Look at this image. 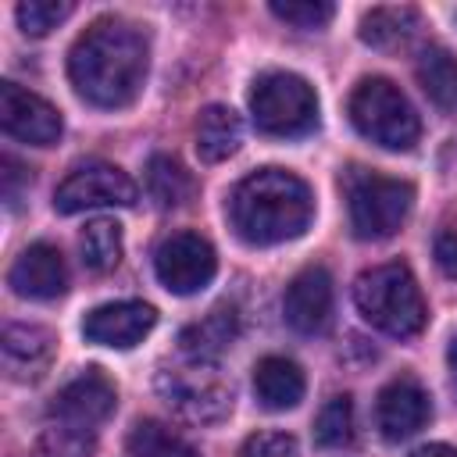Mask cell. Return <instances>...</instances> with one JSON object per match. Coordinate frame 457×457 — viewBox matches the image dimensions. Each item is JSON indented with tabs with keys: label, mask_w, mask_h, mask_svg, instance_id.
I'll return each instance as SVG.
<instances>
[{
	"label": "cell",
	"mask_w": 457,
	"mask_h": 457,
	"mask_svg": "<svg viewBox=\"0 0 457 457\" xmlns=\"http://www.w3.org/2000/svg\"><path fill=\"white\" fill-rule=\"evenodd\" d=\"M150 68L146 39L118 18L93 21L68 54V79L75 93L93 107H129Z\"/></svg>",
	"instance_id": "cell-1"
},
{
	"label": "cell",
	"mask_w": 457,
	"mask_h": 457,
	"mask_svg": "<svg viewBox=\"0 0 457 457\" xmlns=\"http://www.w3.org/2000/svg\"><path fill=\"white\" fill-rule=\"evenodd\" d=\"M311 218V186L286 168H257L228 196V221L236 236L250 246L289 243L307 232Z\"/></svg>",
	"instance_id": "cell-2"
},
{
	"label": "cell",
	"mask_w": 457,
	"mask_h": 457,
	"mask_svg": "<svg viewBox=\"0 0 457 457\" xmlns=\"http://www.w3.org/2000/svg\"><path fill=\"white\" fill-rule=\"evenodd\" d=\"M353 303L371 328H378L393 339L418 336L425 328V318H428L418 278L400 261L361 271L353 282Z\"/></svg>",
	"instance_id": "cell-3"
},
{
	"label": "cell",
	"mask_w": 457,
	"mask_h": 457,
	"mask_svg": "<svg viewBox=\"0 0 457 457\" xmlns=\"http://www.w3.org/2000/svg\"><path fill=\"white\" fill-rule=\"evenodd\" d=\"M154 386H157V396L171 407V414H179L189 425H214L228 418L236 400L232 382L221 375L214 361L179 357L171 364H161L154 375Z\"/></svg>",
	"instance_id": "cell-4"
},
{
	"label": "cell",
	"mask_w": 457,
	"mask_h": 457,
	"mask_svg": "<svg viewBox=\"0 0 457 457\" xmlns=\"http://www.w3.org/2000/svg\"><path fill=\"white\" fill-rule=\"evenodd\" d=\"M250 114L257 132L296 139L318 129V96L311 82L293 71H264L250 86Z\"/></svg>",
	"instance_id": "cell-5"
},
{
	"label": "cell",
	"mask_w": 457,
	"mask_h": 457,
	"mask_svg": "<svg viewBox=\"0 0 457 457\" xmlns=\"http://www.w3.org/2000/svg\"><path fill=\"white\" fill-rule=\"evenodd\" d=\"M350 228L357 239H389L411 214L414 189L403 179H389L368 168H350L343 175Z\"/></svg>",
	"instance_id": "cell-6"
},
{
	"label": "cell",
	"mask_w": 457,
	"mask_h": 457,
	"mask_svg": "<svg viewBox=\"0 0 457 457\" xmlns=\"http://www.w3.org/2000/svg\"><path fill=\"white\" fill-rule=\"evenodd\" d=\"M353 129L382 150H411L421 136V121L411 100L389 79H361L350 93Z\"/></svg>",
	"instance_id": "cell-7"
},
{
	"label": "cell",
	"mask_w": 457,
	"mask_h": 457,
	"mask_svg": "<svg viewBox=\"0 0 457 457\" xmlns=\"http://www.w3.org/2000/svg\"><path fill=\"white\" fill-rule=\"evenodd\" d=\"M139 200L136 182L104 161H89L79 164L54 193V207L61 214H79V211H93V207H132Z\"/></svg>",
	"instance_id": "cell-8"
},
{
	"label": "cell",
	"mask_w": 457,
	"mask_h": 457,
	"mask_svg": "<svg viewBox=\"0 0 457 457\" xmlns=\"http://www.w3.org/2000/svg\"><path fill=\"white\" fill-rule=\"evenodd\" d=\"M154 271H157V282L168 293L193 296V293H200L214 278L218 257H214V246L204 236H196V232H175V236H168L157 246Z\"/></svg>",
	"instance_id": "cell-9"
},
{
	"label": "cell",
	"mask_w": 457,
	"mask_h": 457,
	"mask_svg": "<svg viewBox=\"0 0 457 457\" xmlns=\"http://www.w3.org/2000/svg\"><path fill=\"white\" fill-rule=\"evenodd\" d=\"M0 125L11 139H21L29 146H54L64 132L61 111L18 82L0 86Z\"/></svg>",
	"instance_id": "cell-10"
},
{
	"label": "cell",
	"mask_w": 457,
	"mask_h": 457,
	"mask_svg": "<svg viewBox=\"0 0 457 457\" xmlns=\"http://www.w3.org/2000/svg\"><path fill=\"white\" fill-rule=\"evenodd\" d=\"M114 403H118L114 382L100 368H86L82 375H75L71 382H64L57 389V396L50 403V418L93 432L100 421H107L114 414Z\"/></svg>",
	"instance_id": "cell-11"
},
{
	"label": "cell",
	"mask_w": 457,
	"mask_h": 457,
	"mask_svg": "<svg viewBox=\"0 0 457 457\" xmlns=\"http://www.w3.org/2000/svg\"><path fill=\"white\" fill-rule=\"evenodd\" d=\"M332 307H336L332 275L325 268H318V264L303 268L286 286L282 314H286V325L293 332H300V336H321L332 325Z\"/></svg>",
	"instance_id": "cell-12"
},
{
	"label": "cell",
	"mask_w": 457,
	"mask_h": 457,
	"mask_svg": "<svg viewBox=\"0 0 457 457\" xmlns=\"http://www.w3.org/2000/svg\"><path fill=\"white\" fill-rule=\"evenodd\" d=\"M428 418H432V403H428V393L418 378L400 375V378L382 386V393L375 400V425L389 443L414 436L418 428L428 425Z\"/></svg>",
	"instance_id": "cell-13"
},
{
	"label": "cell",
	"mask_w": 457,
	"mask_h": 457,
	"mask_svg": "<svg viewBox=\"0 0 457 457\" xmlns=\"http://www.w3.org/2000/svg\"><path fill=\"white\" fill-rule=\"evenodd\" d=\"M157 325V311L143 300H118V303H104L93 307L82 321V336L96 346H114V350H129L136 343H143V336H150V328Z\"/></svg>",
	"instance_id": "cell-14"
},
{
	"label": "cell",
	"mask_w": 457,
	"mask_h": 457,
	"mask_svg": "<svg viewBox=\"0 0 457 457\" xmlns=\"http://www.w3.org/2000/svg\"><path fill=\"white\" fill-rule=\"evenodd\" d=\"M7 282L25 300H57L68 289V268H64L61 250L50 246V243L25 246L14 257V264L7 271Z\"/></svg>",
	"instance_id": "cell-15"
},
{
	"label": "cell",
	"mask_w": 457,
	"mask_h": 457,
	"mask_svg": "<svg viewBox=\"0 0 457 457\" xmlns=\"http://www.w3.org/2000/svg\"><path fill=\"white\" fill-rule=\"evenodd\" d=\"M303 389H307V382H303V371L296 361L271 353V357H261L253 364V393H257V403L264 411L296 407L303 400Z\"/></svg>",
	"instance_id": "cell-16"
},
{
	"label": "cell",
	"mask_w": 457,
	"mask_h": 457,
	"mask_svg": "<svg viewBox=\"0 0 457 457\" xmlns=\"http://www.w3.org/2000/svg\"><path fill=\"white\" fill-rule=\"evenodd\" d=\"M243 146V121L225 104H207L196 118V154L207 164L228 161Z\"/></svg>",
	"instance_id": "cell-17"
},
{
	"label": "cell",
	"mask_w": 457,
	"mask_h": 457,
	"mask_svg": "<svg viewBox=\"0 0 457 457\" xmlns=\"http://www.w3.org/2000/svg\"><path fill=\"white\" fill-rule=\"evenodd\" d=\"M236 336H239L236 311L232 307H214L211 314H204L200 321L182 328L179 350H182V357H193V361H218V353L228 350Z\"/></svg>",
	"instance_id": "cell-18"
},
{
	"label": "cell",
	"mask_w": 457,
	"mask_h": 457,
	"mask_svg": "<svg viewBox=\"0 0 457 457\" xmlns=\"http://www.w3.org/2000/svg\"><path fill=\"white\" fill-rule=\"evenodd\" d=\"M421 93L432 100L436 111L457 114V57L446 46H425L414 64Z\"/></svg>",
	"instance_id": "cell-19"
},
{
	"label": "cell",
	"mask_w": 457,
	"mask_h": 457,
	"mask_svg": "<svg viewBox=\"0 0 457 457\" xmlns=\"http://www.w3.org/2000/svg\"><path fill=\"white\" fill-rule=\"evenodd\" d=\"M146 193L161 211L182 207L193 196V175L171 154H154L146 161Z\"/></svg>",
	"instance_id": "cell-20"
},
{
	"label": "cell",
	"mask_w": 457,
	"mask_h": 457,
	"mask_svg": "<svg viewBox=\"0 0 457 457\" xmlns=\"http://www.w3.org/2000/svg\"><path fill=\"white\" fill-rule=\"evenodd\" d=\"M418 29V11L400 4V7H371L361 18V39L375 50H389L411 39V32Z\"/></svg>",
	"instance_id": "cell-21"
},
{
	"label": "cell",
	"mask_w": 457,
	"mask_h": 457,
	"mask_svg": "<svg viewBox=\"0 0 457 457\" xmlns=\"http://www.w3.org/2000/svg\"><path fill=\"white\" fill-rule=\"evenodd\" d=\"M129 453L132 457H200V450L182 432H175L171 425L154 421V418H143L132 425Z\"/></svg>",
	"instance_id": "cell-22"
},
{
	"label": "cell",
	"mask_w": 457,
	"mask_h": 457,
	"mask_svg": "<svg viewBox=\"0 0 457 457\" xmlns=\"http://www.w3.org/2000/svg\"><path fill=\"white\" fill-rule=\"evenodd\" d=\"M79 250H82V264L89 271H114L121 261V225L111 218L89 221L79 236Z\"/></svg>",
	"instance_id": "cell-23"
},
{
	"label": "cell",
	"mask_w": 457,
	"mask_h": 457,
	"mask_svg": "<svg viewBox=\"0 0 457 457\" xmlns=\"http://www.w3.org/2000/svg\"><path fill=\"white\" fill-rule=\"evenodd\" d=\"M54 336L39 325H7L4 328V357L11 368H43L50 361Z\"/></svg>",
	"instance_id": "cell-24"
},
{
	"label": "cell",
	"mask_w": 457,
	"mask_h": 457,
	"mask_svg": "<svg viewBox=\"0 0 457 457\" xmlns=\"http://www.w3.org/2000/svg\"><path fill=\"white\" fill-rule=\"evenodd\" d=\"M93 453H96L93 432L64 421H50V428H43L36 443V457H93Z\"/></svg>",
	"instance_id": "cell-25"
},
{
	"label": "cell",
	"mask_w": 457,
	"mask_h": 457,
	"mask_svg": "<svg viewBox=\"0 0 457 457\" xmlns=\"http://www.w3.org/2000/svg\"><path fill=\"white\" fill-rule=\"evenodd\" d=\"M314 439H318V446H328V450L346 446L353 439V400L350 396H332L321 407V414L314 421Z\"/></svg>",
	"instance_id": "cell-26"
},
{
	"label": "cell",
	"mask_w": 457,
	"mask_h": 457,
	"mask_svg": "<svg viewBox=\"0 0 457 457\" xmlns=\"http://www.w3.org/2000/svg\"><path fill=\"white\" fill-rule=\"evenodd\" d=\"M71 11H75L71 0H21L18 11H14V18H18V25H21L25 36H46Z\"/></svg>",
	"instance_id": "cell-27"
},
{
	"label": "cell",
	"mask_w": 457,
	"mask_h": 457,
	"mask_svg": "<svg viewBox=\"0 0 457 457\" xmlns=\"http://www.w3.org/2000/svg\"><path fill=\"white\" fill-rule=\"evenodd\" d=\"M271 14L293 29H321L332 21L336 7L328 0H271Z\"/></svg>",
	"instance_id": "cell-28"
},
{
	"label": "cell",
	"mask_w": 457,
	"mask_h": 457,
	"mask_svg": "<svg viewBox=\"0 0 457 457\" xmlns=\"http://www.w3.org/2000/svg\"><path fill=\"white\" fill-rule=\"evenodd\" d=\"M239 457H300V446L289 432H253Z\"/></svg>",
	"instance_id": "cell-29"
},
{
	"label": "cell",
	"mask_w": 457,
	"mask_h": 457,
	"mask_svg": "<svg viewBox=\"0 0 457 457\" xmlns=\"http://www.w3.org/2000/svg\"><path fill=\"white\" fill-rule=\"evenodd\" d=\"M0 179H4V200L14 207L18 204V193H21V182H29V171L14 161V157H0Z\"/></svg>",
	"instance_id": "cell-30"
},
{
	"label": "cell",
	"mask_w": 457,
	"mask_h": 457,
	"mask_svg": "<svg viewBox=\"0 0 457 457\" xmlns=\"http://www.w3.org/2000/svg\"><path fill=\"white\" fill-rule=\"evenodd\" d=\"M436 264L443 268V275L457 278V228H446L436 236Z\"/></svg>",
	"instance_id": "cell-31"
},
{
	"label": "cell",
	"mask_w": 457,
	"mask_h": 457,
	"mask_svg": "<svg viewBox=\"0 0 457 457\" xmlns=\"http://www.w3.org/2000/svg\"><path fill=\"white\" fill-rule=\"evenodd\" d=\"M411 457H457V450L446 443H428V446H418Z\"/></svg>",
	"instance_id": "cell-32"
},
{
	"label": "cell",
	"mask_w": 457,
	"mask_h": 457,
	"mask_svg": "<svg viewBox=\"0 0 457 457\" xmlns=\"http://www.w3.org/2000/svg\"><path fill=\"white\" fill-rule=\"evenodd\" d=\"M446 361H450V371H453V378H457V336L450 339V350H446Z\"/></svg>",
	"instance_id": "cell-33"
}]
</instances>
